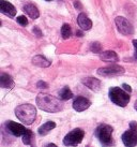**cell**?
Instances as JSON below:
<instances>
[{
	"label": "cell",
	"mask_w": 137,
	"mask_h": 147,
	"mask_svg": "<svg viewBox=\"0 0 137 147\" xmlns=\"http://www.w3.org/2000/svg\"><path fill=\"white\" fill-rule=\"evenodd\" d=\"M36 102L40 110L48 113H57L63 110V103L60 99L47 94H39Z\"/></svg>",
	"instance_id": "cell-1"
},
{
	"label": "cell",
	"mask_w": 137,
	"mask_h": 147,
	"mask_svg": "<svg viewBox=\"0 0 137 147\" xmlns=\"http://www.w3.org/2000/svg\"><path fill=\"white\" fill-rule=\"evenodd\" d=\"M15 115L23 123L30 126L36 120V109L34 105L29 104V103L21 104V105H18L15 109Z\"/></svg>",
	"instance_id": "cell-2"
},
{
	"label": "cell",
	"mask_w": 137,
	"mask_h": 147,
	"mask_svg": "<svg viewBox=\"0 0 137 147\" xmlns=\"http://www.w3.org/2000/svg\"><path fill=\"white\" fill-rule=\"evenodd\" d=\"M109 99L111 100V102L115 103L116 105L121 106V107H125L130 102V94L126 92L120 87H111L109 88L108 91Z\"/></svg>",
	"instance_id": "cell-3"
},
{
	"label": "cell",
	"mask_w": 137,
	"mask_h": 147,
	"mask_svg": "<svg viewBox=\"0 0 137 147\" xmlns=\"http://www.w3.org/2000/svg\"><path fill=\"white\" fill-rule=\"evenodd\" d=\"M113 127L102 123L95 129V136L104 146H111L113 145Z\"/></svg>",
	"instance_id": "cell-4"
},
{
	"label": "cell",
	"mask_w": 137,
	"mask_h": 147,
	"mask_svg": "<svg viewBox=\"0 0 137 147\" xmlns=\"http://www.w3.org/2000/svg\"><path fill=\"white\" fill-rule=\"evenodd\" d=\"M84 136H85V131L83 130V129H81V128L73 129L72 131H70L68 134L64 136L63 144H64L65 146L75 147L83 142Z\"/></svg>",
	"instance_id": "cell-5"
},
{
	"label": "cell",
	"mask_w": 137,
	"mask_h": 147,
	"mask_svg": "<svg viewBox=\"0 0 137 147\" xmlns=\"http://www.w3.org/2000/svg\"><path fill=\"white\" fill-rule=\"evenodd\" d=\"M122 142L125 147H134L137 145V123L131 121L130 129L122 134Z\"/></svg>",
	"instance_id": "cell-6"
},
{
	"label": "cell",
	"mask_w": 137,
	"mask_h": 147,
	"mask_svg": "<svg viewBox=\"0 0 137 147\" xmlns=\"http://www.w3.org/2000/svg\"><path fill=\"white\" fill-rule=\"evenodd\" d=\"M97 74L102 75V76H106V78H110V76H119V75H123L125 70L123 67L118 65H111L108 67H103L97 69Z\"/></svg>",
	"instance_id": "cell-7"
},
{
	"label": "cell",
	"mask_w": 137,
	"mask_h": 147,
	"mask_svg": "<svg viewBox=\"0 0 137 147\" xmlns=\"http://www.w3.org/2000/svg\"><path fill=\"white\" fill-rule=\"evenodd\" d=\"M115 23L118 28V31L124 36H132L134 33V27L126 18L122 16H117L115 18Z\"/></svg>",
	"instance_id": "cell-8"
},
{
	"label": "cell",
	"mask_w": 137,
	"mask_h": 147,
	"mask_svg": "<svg viewBox=\"0 0 137 147\" xmlns=\"http://www.w3.org/2000/svg\"><path fill=\"white\" fill-rule=\"evenodd\" d=\"M4 127L7 128L9 133L14 135V136H24L29 130V129H26V127H24L23 125L17 123L15 121H12V120L7 121L4 123Z\"/></svg>",
	"instance_id": "cell-9"
},
{
	"label": "cell",
	"mask_w": 137,
	"mask_h": 147,
	"mask_svg": "<svg viewBox=\"0 0 137 147\" xmlns=\"http://www.w3.org/2000/svg\"><path fill=\"white\" fill-rule=\"evenodd\" d=\"M90 105H91V102L87 98L81 97V96L76 97L73 101V109L76 112H84L87 109H89Z\"/></svg>",
	"instance_id": "cell-10"
},
{
	"label": "cell",
	"mask_w": 137,
	"mask_h": 147,
	"mask_svg": "<svg viewBox=\"0 0 137 147\" xmlns=\"http://www.w3.org/2000/svg\"><path fill=\"white\" fill-rule=\"evenodd\" d=\"M0 12L9 17H14L16 15V9L9 1L0 0Z\"/></svg>",
	"instance_id": "cell-11"
},
{
	"label": "cell",
	"mask_w": 137,
	"mask_h": 147,
	"mask_svg": "<svg viewBox=\"0 0 137 147\" xmlns=\"http://www.w3.org/2000/svg\"><path fill=\"white\" fill-rule=\"evenodd\" d=\"M81 83H83L86 87H88L89 89L93 90V91H95V92H97L99 90L101 89V86H102L101 81L95 78H86L81 81Z\"/></svg>",
	"instance_id": "cell-12"
},
{
	"label": "cell",
	"mask_w": 137,
	"mask_h": 147,
	"mask_svg": "<svg viewBox=\"0 0 137 147\" xmlns=\"http://www.w3.org/2000/svg\"><path fill=\"white\" fill-rule=\"evenodd\" d=\"M77 23L78 26L81 27L83 30H90L92 28V22L89 18L85 13H79L77 16Z\"/></svg>",
	"instance_id": "cell-13"
},
{
	"label": "cell",
	"mask_w": 137,
	"mask_h": 147,
	"mask_svg": "<svg viewBox=\"0 0 137 147\" xmlns=\"http://www.w3.org/2000/svg\"><path fill=\"white\" fill-rule=\"evenodd\" d=\"M0 87L5 89H12L14 87V81L13 78L7 73L0 74Z\"/></svg>",
	"instance_id": "cell-14"
},
{
	"label": "cell",
	"mask_w": 137,
	"mask_h": 147,
	"mask_svg": "<svg viewBox=\"0 0 137 147\" xmlns=\"http://www.w3.org/2000/svg\"><path fill=\"white\" fill-rule=\"evenodd\" d=\"M100 58L105 62H117L119 60L117 53L113 51H105L100 54Z\"/></svg>",
	"instance_id": "cell-15"
},
{
	"label": "cell",
	"mask_w": 137,
	"mask_h": 147,
	"mask_svg": "<svg viewBox=\"0 0 137 147\" xmlns=\"http://www.w3.org/2000/svg\"><path fill=\"white\" fill-rule=\"evenodd\" d=\"M32 63L36 67H40V68H47L50 65L52 62L49 61L47 58H45L43 55H36L32 58Z\"/></svg>",
	"instance_id": "cell-16"
},
{
	"label": "cell",
	"mask_w": 137,
	"mask_h": 147,
	"mask_svg": "<svg viewBox=\"0 0 137 147\" xmlns=\"http://www.w3.org/2000/svg\"><path fill=\"white\" fill-rule=\"evenodd\" d=\"M24 11L26 12V14H28L32 20H36L38 17L40 16V12H39V10H38V8H36L34 4H31V3L26 4L24 7Z\"/></svg>",
	"instance_id": "cell-17"
},
{
	"label": "cell",
	"mask_w": 137,
	"mask_h": 147,
	"mask_svg": "<svg viewBox=\"0 0 137 147\" xmlns=\"http://www.w3.org/2000/svg\"><path fill=\"white\" fill-rule=\"evenodd\" d=\"M55 128H56V123H54V121H47V123H43V125L38 129V132H39L40 135H46V134H48L52 129H55Z\"/></svg>",
	"instance_id": "cell-18"
},
{
	"label": "cell",
	"mask_w": 137,
	"mask_h": 147,
	"mask_svg": "<svg viewBox=\"0 0 137 147\" xmlns=\"http://www.w3.org/2000/svg\"><path fill=\"white\" fill-rule=\"evenodd\" d=\"M59 97H60L61 100H64V101L65 100H70V99L73 98V92L68 86H65L59 91Z\"/></svg>",
	"instance_id": "cell-19"
},
{
	"label": "cell",
	"mask_w": 137,
	"mask_h": 147,
	"mask_svg": "<svg viewBox=\"0 0 137 147\" xmlns=\"http://www.w3.org/2000/svg\"><path fill=\"white\" fill-rule=\"evenodd\" d=\"M72 34V29L68 24H64L61 28V36L63 39H68Z\"/></svg>",
	"instance_id": "cell-20"
},
{
	"label": "cell",
	"mask_w": 137,
	"mask_h": 147,
	"mask_svg": "<svg viewBox=\"0 0 137 147\" xmlns=\"http://www.w3.org/2000/svg\"><path fill=\"white\" fill-rule=\"evenodd\" d=\"M90 49H91V52H93V53L101 54L102 53L101 43H99V42H93V43H91V45H90Z\"/></svg>",
	"instance_id": "cell-21"
},
{
	"label": "cell",
	"mask_w": 137,
	"mask_h": 147,
	"mask_svg": "<svg viewBox=\"0 0 137 147\" xmlns=\"http://www.w3.org/2000/svg\"><path fill=\"white\" fill-rule=\"evenodd\" d=\"M32 136H33V134H32V132H31V130H28V132L23 136V143H24L25 145H30L31 142H32Z\"/></svg>",
	"instance_id": "cell-22"
},
{
	"label": "cell",
	"mask_w": 137,
	"mask_h": 147,
	"mask_svg": "<svg viewBox=\"0 0 137 147\" xmlns=\"http://www.w3.org/2000/svg\"><path fill=\"white\" fill-rule=\"evenodd\" d=\"M16 22L20 25V26H24V27L28 25V20L26 18V16H25V15H20V16L17 17Z\"/></svg>",
	"instance_id": "cell-23"
},
{
	"label": "cell",
	"mask_w": 137,
	"mask_h": 147,
	"mask_svg": "<svg viewBox=\"0 0 137 147\" xmlns=\"http://www.w3.org/2000/svg\"><path fill=\"white\" fill-rule=\"evenodd\" d=\"M36 87H38L39 89H47V88H48V84L43 82V81H39L38 84H36Z\"/></svg>",
	"instance_id": "cell-24"
},
{
	"label": "cell",
	"mask_w": 137,
	"mask_h": 147,
	"mask_svg": "<svg viewBox=\"0 0 137 147\" xmlns=\"http://www.w3.org/2000/svg\"><path fill=\"white\" fill-rule=\"evenodd\" d=\"M32 32L34 33L38 38H41L42 36H43V33H42V31H41V29L39 28V27H36H36H33Z\"/></svg>",
	"instance_id": "cell-25"
},
{
	"label": "cell",
	"mask_w": 137,
	"mask_h": 147,
	"mask_svg": "<svg viewBox=\"0 0 137 147\" xmlns=\"http://www.w3.org/2000/svg\"><path fill=\"white\" fill-rule=\"evenodd\" d=\"M122 88H123V89H124L126 92H129V94L131 92V91H132V88H131V86L128 85V84H123V85H122Z\"/></svg>",
	"instance_id": "cell-26"
},
{
	"label": "cell",
	"mask_w": 137,
	"mask_h": 147,
	"mask_svg": "<svg viewBox=\"0 0 137 147\" xmlns=\"http://www.w3.org/2000/svg\"><path fill=\"white\" fill-rule=\"evenodd\" d=\"M133 45H134V47H135V54H134V57H135V59L137 60V39L136 40H133Z\"/></svg>",
	"instance_id": "cell-27"
},
{
	"label": "cell",
	"mask_w": 137,
	"mask_h": 147,
	"mask_svg": "<svg viewBox=\"0 0 137 147\" xmlns=\"http://www.w3.org/2000/svg\"><path fill=\"white\" fill-rule=\"evenodd\" d=\"M74 4H75V8L76 9H81V5L79 2H74Z\"/></svg>",
	"instance_id": "cell-28"
},
{
	"label": "cell",
	"mask_w": 137,
	"mask_h": 147,
	"mask_svg": "<svg viewBox=\"0 0 137 147\" xmlns=\"http://www.w3.org/2000/svg\"><path fill=\"white\" fill-rule=\"evenodd\" d=\"M45 147H57V145L56 144H52V143H49V144H47Z\"/></svg>",
	"instance_id": "cell-29"
},
{
	"label": "cell",
	"mask_w": 137,
	"mask_h": 147,
	"mask_svg": "<svg viewBox=\"0 0 137 147\" xmlns=\"http://www.w3.org/2000/svg\"><path fill=\"white\" fill-rule=\"evenodd\" d=\"M76 36H79V37H83V32H81V31L78 30V31H77V32H76Z\"/></svg>",
	"instance_id": "cell-30"
},
{
	"label": "cell",
	"mask_w": 137,
	"mask_h": 147,
	"mask_svg": "<svg viewBox=\"0 0 137 147\" xmlns=\"http://www.w3.org/2000/svg\"><path fill=\"white\" fill-rule=\"evenodd\" d=\"M134 109L137 111V100H136V102H135V104H134Z\"/></svg>",
	"instance_id": "cell-31"
},
{
	"label": "cell",
	"mask_w": 137,
	"mask_h": 147,
	"mask_svg": "<svg viewBox=\"0 0 137 147\" xmlns=\"http://www.w3.org/2000/svg\"><path fill=\"white\" fill-rule=\"evenodd\" d=\"M45 1H52V0H45Z\"/></svg>",
	"instance_id": "cell-32"
}]
</instances>
